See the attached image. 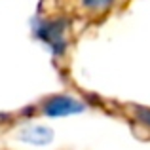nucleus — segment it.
I'll use <instances>...</instances> for the list:
<instances>
[{
  "label": "nucleus",
  "instance_id": "20e7f679",
  "mask_svg": "<svg viewBox=\"0 0 150 150\" xmlns=\"http://www.w3.org/2000/svg\"><path fill=\"white\" fill-rule=\"evenodd\" d=\"M133 112H135L137 122L150 127V108H146V106H133Z\"/></svg>",
  "mask_w": 150,
  "mask_h": 150
},
{
  "label": "nucleus",
  "instance_id": "39448f33",
  "mask_svg": "<svg viewBox=\"0 0 150 150\" xmlns=\"http://www.w3.org/2000/svg\"><path fill=\"white\" fill-rule=\"evenodd\" d=\"M86 8H91V10H106L114 0H82Z\"/></svg>",
  "mask_w": 150,
  "mask_h": 150
},
{
  "label": "nucleus",
  "instance_id": "f03ea898",
  "mask_svg": "<svg viewBox=\"0 0 150 150\" xmlns=\"http://www.w3.org/2000/svg\"><path fill=\"white\" fill-rule=\"evenodd\" d=\"M65 30H67V21H65V19L44 21L40 27H38V36H40L48 46H51L53 53L61 55L63 50H65V46H67Z\"/></svg>",
  "mask_w": 150,
  "mask_h": 150
},
{
  "label": "nucleus",
  "instance_id": "7ed1b4c3",
  "mask_svg": "<svg viewBox=\"0 0 150 150\" xmlns=\"http://www.w3.org/2000/svg\"><path fill=\"white\" fill-rule=\"evenodd\" d=\"M19 139L25 141L29 144H36V146H44L51 143L53 133L50 127H42V125H29V127L19 129Z\"/></svg>",
  "mask_w": 150,
  "mask_h": 150
},
{
  "label": "nucleus",
  "instance_id": "f257e3e1",
  "mask_svg": "<svg viewBox=\"0 0 150 150\" xmlns=\"http://www.w3.org/2000/svg\"><path fill=\"white\" fill-rule=\"evenodd\" d=\"M86 105L76 97L70 95H53L42 105V112L50 118H63L70 116V114H80L84 112Z\"/></svg>",
  "mask_w": 150,
  "mask_h": 150
}]
</instances>
